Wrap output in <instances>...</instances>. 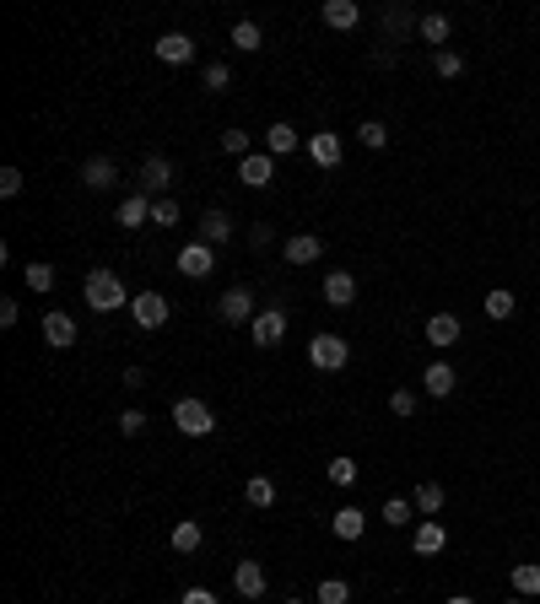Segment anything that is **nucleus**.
<instances>
[{
  "label": "nucleus",
  "mask_w": 540,
  "mask_h": 604,
  "mask_svg": "<svg viewBox=\"0 0 540 604\" xmlns=\"http://www.w3.org/2000/svg\"><path fill=\"white\" fill-rule=\"evenodd\" d=\"M265 583H270V577H265V566H259V561H238V566H232V588H238L243 599H259V593H265Z\"/></svg>",
  "instance_id": "nucleus-20"
},
{
  "label": "nucleus",
  "mask_w": 540,
  "mask_h": 604,
  "mask_svg": "<svg viewBox=\"0 0 540 604\" xmlns=\"http://www.w3.org/2000/svg\"><path fill=\"white\" fill-rule=\"evenodd\" d=\"M200 545H206V529H200L195 518H184V524H173V550H179V556H195Z\"/></svg>",
  "instance_id": "nucleus-30"
},
{
  "label": "nucleus",
  "mask_w": 540,
  "mask_h": 604,
  "mask_svg": "<svg viewBox=\"0 0 540 604\" xmlns=\"http://www.w3.org/2000/svg\"><path fill=\"white\" fill-rule=\"evenodd\" d=\"M119 432H124V437H141V432H147V410H124V415H119Z\"/></svg>",
  "instance_id": "nucleus-44"
},
{
  "label": "nucleus",
  "mask_w": 540,
  "mask_h": 604,
  "mask_svg": "<svg viewBox=\"0 0 540 604\" xmlns=\"http://www.w3.org/2000/svg\"><path fill=\"white\" fill-rule=\"evenodd\" d=\"M508 604H529V599H508Z\"/></svg>",
  "instance_id": "nucleus-49"
},
{
  "label": "nucleus",
  "mask_w": 540,
  "mask_h": 604,
  "mask_svg": "<svg viewBox=\"0 0 540 604\" xmlns=\"http://www.w3.org/2000/svg\"><path fill=\"white\" fill-rule=\"evenodd\" d=\"M17 314H22V308H17V302H12V297H0V324H6V330H12V324H17Z\"/></svg>",
  "instance_id": "nucleus-45"
},
{
  "label": "nucleus",
  "mask_w": 540,
  "mask_h": 604,
  "mask_svg": "<svg viewBox=\"0 0 540 604\" xmlns=\"http://www.w3.org/2000/svg\"><path fill=\"white\" fill-rule=\"evenodd\" d=\"M427 346H460V319L454 314H433L427 319Z\"/></svg>",
  "instance_id": "nucleus-26"
},
{
  "label": "nucleus",
  "mask_w": 540,
  "mask_h": 604,
  "mask_svg": "<svg viewBox=\"0 0 540 604\" xmlns=\"http://www.w3.org/2000/svg\"><path fill=\"white\" fill-rule=\"evenodd\" d=\"M357 140H362L367 151H384V146H389V124H378V119H362V124H357Z\"/></svg>",
  "instance_id": "nucleus-35"
},
{
  "label": "nucleus",
  "mask_w": 540,
  "mask_h": 604,
  "mask_svg": "<svg viewBox=\"0 0 540 604\" xmlns=\"http://www.w3.org/2000/svg\"><path fill=\"white\" fill-rule=\"evenodd\" d=\"M417 28H422V17H417L411 6H389V12H384V33H389V38H405V33H417Z\"/></svg>",
  "instance_id": "nucleus-28"
},
{
  "label": "nucleus",
  "mask_w": 540,
  "mask_h": 604,
  "mask_svg": "<svg viewBox=\"0 0 540 604\" xmlns=\"http://www.w3.org/2000/svg\"><path fill=\"white\" fill-rule=\"evenodd\" d=\"M287 604H303V599H287Z\"/></svg>",
  "instance_id": "nucleus-50"
},
{
  "label": "nucleus",
  "mask_w": 540,
  "mask_h": 604,
  "mask_svg": "<svg viewBox=\"0 0 540 604\" xmlns=\"http://www.w3.org/2000/svg\"><path fill=\"white\" fill-rule=\"evenodd\" d=\"M81 184H87V189H114V184H119L114 157H87V163H81Z\"/></svg>",
  "instance_id": "nucleus-16"
},
{
  "label": "nucleus",
  "mask_w": 540,
  "mask_h": 604,
  "mask_svg": "<svg viewBox=\"0 0 540 604\" xmlns=\"http://www.w3.org/2000/svg\"><path fill=\"white\" fill-rule=\"evenodd\" d=\"M22 281H28V291H55V264H49V259H33V264L22 270Z\"/></svg>",
  "instance_id": "nucleus-33"
},
{
  "label": "nucleus",
  "mask_w": 540,
  "mask_h": 604,
  "mask_svg": "<svg viewBox=\"0 0 540 604\" xmlns=\"http://www.w3.org/2000/svg\"><path fill=\"white\" fill-rule=\"evenodd\" d=\"M81 302H87L92 314H114V308H130L135 297L124 291V281H119L114 270L97 264V270H87V281H81Z\"/></svg>",
  "instance_id": "nucleus-1"
},
{
  "label": "nucleus",
  "mask_w": 540,
  "mask_h": 604,
  "mask_svg": "<svg viewBox=\"0 0 540 604\" xmlns=\"http://www.w3.org/2000/svg\"><path fill=\"white\" fill-rule=\"evenodd\" d=\"M411 545H417V556H438V550L449 545V529H443L438 518H417V529H411Z\"/></svg>",
  "instance_id": "nucleus-14"
},
{
  "label": "nucleus",
  "mask_w": 540,
  "mask_h": 604,
  "mask_svg": "<svg viewBox=\"0 0 540 604\" xmlns=\"http://www.w3.org/2000/svg\"><path fill=\"white\" fill-rule=\"evenodd\" d=\"M443 502H449V491H443L438 481H422V486L411 491V508H417V518H438V513H443Z\"/></svg>",
  "instance_id": "nucleus-19"
},
{
  "label": "nucleus",
  "mask_w": 540,
  "mask_h": 604,
  "mask_svg": "<svg viewBox=\"0 0 540 604\" xmlns=\"http://www.w3.org/2000/svg\"><path fill=\"white\" fill-rule=\"evenodd\" d=\"M319 17H325V28H335V33H351V28L362 22V6H357V0H325Z\"/></svg>",
  "instance_id": "nucleus-12"
},
{
  "label": "nucleus",
  "mask_w": 540,
  "mask_h": 604,
  "mask_svg": "<svg viewBox=\"0 0 540 604\" xmlns=\"http://www.w3.org/2000/svg\"><path fill=\"white\" fill-rule=\"evenodd\" d=\"M265 44V33H259V22H232V49H243V55H254Z\"/></svg>",
  "instance_id": "nucleus-34"
},
{
  "label": "nucleus",
  "mask_w": 540,
  "mask_h": 604,
  "mask_svg": "<svg viewBox=\"0 0 540 604\" xmlns=\"http://www.w3.org/2000/svg\"><path fill=\"white\" fill-rule=\"evenodd\" d=\"M308 362H314L319 373H341V367L351 362V340H341V335H314V340H308Z\"/></svg>",
  "instance_id": "nucleus-4"
},
{
  "label": "nucleus",
  "mask_w": 540,
  "mask_h": 604,
  "mask_svg": "<svg viewBox=\"0 0 540 604\" xmlns=\"http://www.w3.org/2000/svg\"><path fill=\"white\" fill-rule=\"evenodd\" d=\"M384 524H389V529L417 524V508H411V497H389V502H384Z\"/></svg>",
  "instance_id": "nucleus-32"
},
{
  "label": "nucleus",
  "mask_w": 540,
  "mask_h": 604,
  "mask_svg": "<svg viewBox=\"0 0 540 604\" xmlns=\"http://www.w3.org/2000/svg\"><path fill=\"white\" fill-rule=\"evenodd\" d=\"M454 389H460V373H454L449 362H433V367L422 373V394H427V399H449Z\"/></svg>",
  "instance_id": "nucleus-13"
},
{
  "label": "nucleus",
  "mask_w": 540,
  "mask_h": 604,
  "mask_svg": "<svg viewBox=\"0 0 540 604\" xmlns=\"http://www.w3.org/2000/svg\"><path fill=\"white\" fill-rule=\"evenodd\" d=\"M147 383V367H124V389H141Z\"/></svg>",
  "instance_id": "nucleus-47"
},
{
  "label": "nucleus",
  "mask_w": 540,
  "mask_h": 604,
  "mask_svg": "<svg viewBox=\"0 0 540 604\" xmlns=\"http://www.w3.org/2000/svg\"><path fill=\"white\" fill-rule=\"evenodd\" d=\"M216 314H222L227 324H254V314H259V308H254V291H249V286H227L222 302H216Z\"/></svg>",
  "instance_id": "nucleus-6"
},
{
  "label": "nucleus",
  "mask_w": 540,
  "mask_h": 604,
  "mask_svg": "<svg viewBox=\"0 0 540 604\" xmlns=\"http://www.w3.org/2000/svg\"><path fill=\"white\" fill-rule=\"evenodd\" d=\"M157 60L163 65H190L195 60V38L190 33H163L157 38Z\"/></svg>",
  "instance_id": "nucleus-15"
},
{
  "label": "nucleus",
  "mask_w": 540,
  "mask_h": 604,
  "mask_svg": "<svg viewBox=\"0 0 540 604\" xmlns=\"http://www.w3.org/2000/svg\"><path fill=\"white\" fill-rule=\"evenodd\" d=\"M222 151H232L238 163H243V157H254V140H249V130H222Z\"/></svg>",
  "instance_id": "nucleus-39"
},
{
  "label": "nucleus",
  "mask_w": 540,
  "mask_h": 604,
  "mask_svg": "<svg viewBox=\"0 0 540 604\" xmlns=\"http://www.w3.org/2000/svg\"><path fill=\"white\" fill-rule=\"evenodd\" d=\"M508 583H513L519 599H535V593H540V561H519V566L508 572Z\"/></svg>",
  "instance_id": "nucleus-27"
},
{
  "label": "nucleus",
  "mask_w": 540,
  "mask_h": 604,
  "mask_svg": "<svg viewBox=\"0 0 540 604\" xmlns=\"http://www.w3.org/2000/svg\"><path fill=\"white\" fill-rule=\"evenodd\" d=\"M130 319L141 324V330H163V324L173 319V302H168L163 291H135V302H130Z\"/></svg>",
  "instance_id": "nucleus-3"
},
{
  "label": "nucleus",
  "mask_w": 540,
  "mask_h": 604,
  "mask_svg": "<svg viewBox=\"0 0 540 604\" xmlns=\"http://www.w3.org/2000/svg\"><path fill=\"white\" fill-rule=\"evenodd\" d=\"M44 340H49L55 351H71V346H76V319H71V314H44Z\"/></svg>",
  "instance_id": "nucleus-18"
},
{
  "label": "nucleus",
  "mask_w": 540,
  "mask_h": 604,
  "mask_svg": "<svg viewBox=\"0 0 540 604\" xmlns=\"http://www.w3.org/2000/svg\"><path fill=\"white\" fill-rule=\"evenodd\" d=\"M389 410L394 415H417V389H394L389 394Z\"/></svg>",
  "instance_id": "nucleus-42"
},
{
  "label": "nucleus",
  "mask_w": 540,
  "mask_h": 604,
  "mask_svg": "<svg viewBox=\"0 0 540 604\" xmlns=\"http://www.w3.org/2000/svg\"><path fill=\"white\" fill-rule=\"evenodd\" d=\"M141 222H152V200H147L141 189H130V195L119 200V227L130 232V227H141Z\"/></svg>",
  "instance_id": "nucleus-21"
},
{
  "label": "nucleus",
  "mask_w": 540,
  "mask_h": 604,
  "mask_svg": "<svg viewBox=\"0 0 540 604\" xmlns=\"http://www.w3.org/2000/svg\"><path fill=\"white\" fill-rule=\"evenodd\" d=\"M173 426H179L184 437H211V432H216V415H211V405H206V399L184 394V399L173 405Z\"/></svg>",
  "instance_id": "nucleus-2"
},
{
  "label": "nucleus",
  "mask_w": 540,
  "mask_h": 604,
  "mask_svg": "<svg viewBox=\"0 0 540 604\" xmlns=\"http://www.w3.org/2000/svg\"><path fill=\"white\" fill-rule=\"evenodd\" d=\"M168 184H173V163L168 157H147L141 173H135V189H141L147 200H168Z\"/></svg>",
  "instance_id": "nucleus-5"
},
{
  "label": "nucleus",
  "mask_w": 540,
  "mask_h": 604,
  "mask_svg": "<svg viewBox=\"0 0 540 604\" xmlns=\"http://www.w3.org/2000/svg\"><path fill=\"white\" fill-rule=\"evenodd\" d=\"M513 308H519V302H513V291H508V286H492V291L481 297V314H486V319H497V324H502V319H513Z\"/></svg>",
  "instance_id": "nucleus-23"
},
{
  "label": "nucleus",
  "mask_w": 540,
  "mask_h": 604,
  "mask_svg": "<svg viewBox=\"0 0 540 604\" xmlns=\"http://www.w3.org/2000/svg\"><path fill=\"white\" fill-rule=\"evenodd\" d=\"M211 270H216V248H211V243H200V238H195V243H184V248H179V275L206 281Z\"/></svg>",
  "instance_id": "nucleus-8"
},
{
  "label": "nucleus",
  "mask_w": 540,
  "mask_h": 604,
  "mask_svg": "<svg viewBox=\"0 0 540 604\" xmlns=\"http://www.w3.org/2000/svg\"><path fill=\"white\" fill-rule=\"evenodd\" d=\"M325 302L330 308H357V275L351 270H330L325 275Z\"/></svg>",
  "instance_id": "nucleus-11"
},
{
  "label": "nucleus",
  "mask_w": 540,
  "mask_h": 604,
  "mask_svg": "<svg viewBox=\"0 0 540 604\" xmlns=\"http://www.w3.org/2000/svg\"><path fill=\"white\" fill-rule=\"evenodd\" d=\"M200 87H206V92H227V87H232V71H227L222 60H211V65H206V81H200Z\"/></svg>",
  "instance_id": "nucleus-41"
},
{
  "label": "nucleus",
  "mask_w": 540,
  "mask_h": 604,
  "mask_svg": "<svg viewBox=\"0 0 540 604\" xmlns=\"http://www.w3.org/2000/svg\"><path fill=\"white\" fill-rule=\"evenodd\" d=\"M179 222H184V211H179V200H173V195H168V200H152V227H163V232H168V227H179Z\"/></svg>",
  "instance_id": "nucleus-36"
},
{
  "label": "nucleus",
  "mask_w": 540,
  "mask_h": 604,
  "mask_svg": "<svg viewBox=\"0 0 540 604\" xmlns=\"http://www.w3.org/2000/svg\"><path fill=\"white\" fill-rule=\"evenodd\" d=\"M265 151H270V157H292V151H298V130L292 124H270L265 130Z\"/></svg>",
  "instance_id": "nucleus-29"
},
{
  "label": "nucleus",
  "mask_w": 540,
  "mask_h": 604,
  "mask_svg": "<svg viewBox=\"0 0 540 604\" xmlns=\"http://www.w3.org/2000/svg\"><path fill=\"white\" fill-rule=\"evenodd\" d=\"M330 529H335V540H362V529H367V513L362 508H335V518H330Z\"/></svg>",
  "instance_id": "nucleus-22"
},
{
  "label": "nucleus",
  "mask_w": 540,
  "mask_h": 604,
  "mask_svg": "<svg viewBox=\"0 0 540 604\" xmlns=\"http://www.w3.org/2000/svg\"><path fill=\"white\" fill-rule=\"evenodd\" d=\"M270 179H276V157H270V151H254V157L238 163V184L243 189H265Z\"/></svg>",
  "instance_id": "nucleus-10"
},
{
  "label": "nucleus",
  "mask_w": 540,
  "mask_h": 604,
  "mask_svg": "<svg viewBox=\"0 0 540 604\" xmlns=\"http://www.w3.org/2000/svg\"><path fill=\"white\" fill-rule=\"evenodd\" d=\"M227 238H232V216H227V211H206V216H200V243L216 248V243H227Z\"/></svg>",
  "instance_id": "nucleus-25"
},
{
  "label": "nucleus",
  "mask_w": 540,
  "mask_h": 604,
  "mask_svg": "<svg viewBox=\"0 0 540 604\" xmlns=\"http://www.w3.org/2000/svg\"><path fill=\"white\" fill-rule=\"evenodd\" d=\"M0 195H6V200L22 195V168H0Z\"/></svg>",
  "instance_id": "nucleus-43"
},
{
  "label": "nucleus",
  "mask_w": 540,
  "mask_h": 604,
  "mask_svg": "<svg viewBox=\"0 0 540 604\" xmlns=\"http://www.w3.org/2000/svg\"><path fill=\"white\" fill-rule=\"evenodd\" d=\"M330 481L346 491V486H357V459H346V453H335L330 459Z\"/></svg>",
  "instance_id": "nucleus-40"
},
{
  "label": "nucleus",
  "mask_w": 540,
  "mask_h": 604,
  "mask_svg": "<svg viewBox=\"0 0 540 604\" xmlns=\"http://www.w3.org/2000/svg\"><path fill=\"white\" fill-rule=\"evenodd\" d=\"M249 335H254V346H259V351L282 346V335H287V314H282V308H259V314H254V324H249Z\"/></svg>",
  "instance_id": "nucleus-7"
},
{
  "label": "nucleus",
  "mask_w": 540,
  "mask_h": 604,
  "mask_svg": "<svg viewBox=\"0 0 540 604\" xmlns=\"http://www.w3.org/2000/svg\"><path fill=\"white\" fill-rule=\"evenodd\" d=\"M314 599H319V604H346V599H351V583H346V577H325Z\"/></svg>",
  "instance_id": "nucleus-38"
},
{
  "label": "nucleus",
  "mask_w": 540,
  "mask_h": 604,
  "mask_svg": "<svg viewBox=\"0 0 540 604\" xmlns=\"http://www.w3.org/2000/svg\"><path fill=\"white\" fill-rule=\"evenodd\" d=\"M179 604H216V593H211V588H190Z\"/></svg>",
  "instance_id": "nucleus-46"
},
{
  "label": "nucleus",
  "mask_w": 540,
  "mask_h": 604,
  "mask_svg": "<svg viewBox=\"0 0 540 604\" xmlns=\"http://www.w3.org/2000/svg\"><path fill=\"white\" fill-rule=\"evenodd\" d=\"M449 33H454V22H449L443 12H422V28H417V38H427L433 49H443V44H449Z\"/></svg>",
  "instance_id": "nucleus-24"
},
{
  "label": "nucleus",
  "mask_w": 540,
  "mask_h": 604,
  "mask_svg": "<svg viewBox=\"0 0 540 604\" xmlns=\"http://www.w3.org/2000/svg\"><path fill=\"white\" fill-rule=\"evenodd\" d=\"M287 259H292V264L325 259V238H319V232H292V238H287Z\"/></svg>",
  "instance_id": "nucleus-17"
},
{
  "label": "nucleus",
  "mask_w": 540,
  "mask_h": 604,
  "mask_svg": "<svg viewBox=\"0 0 540 604\" xmlns=\"http://www.w3.org/2000/svg\"><path fill=\"white\" fill-rule=\"evenodd\" d=\"M243 502H249V508H270V502H276V481H270V475H249Z\"/></svg>",
  "instance_id": "nucleus-31"
},
{
  "label": "nucleus",
  "mask_w": 540,
  "mask_h": 604,
  "mask_svg": "<svg viewBox=\"0 0 540 604\" xmlns=\"http://www.w3.org/2000/svg\"><path fill=\"white\" fill-rule=\"evenodd\" d=\"M443 604H476V599H470V593H454V599H443Z\"/></svg>",
  "instance_id": "nucleus-48"
},
{
  "label": "nucleus",
  "mask_w": 540,
  "mask_h": 604,
  "mask_svg": "<svg viewBox=\"0 0 540 604\" xmlns=\"http://www.w3.org/2000/svg\"><path fill=\"white\" fill-rule=\"evenodd\" d=\"M308 157L330 173V168H341V157H346V146H341V135L335 130H314L308 135Z\"/></svg>",
  "instance_id": "nucleus-9"
},
{
  "label": "nucleus",
  "mask_w": 540,
  "mask_h": 604,
  "mask_svg": "<svg viewBox=\"0 0 540 604\" xmlns=\"http://www.w3.org/2000/svg\"><path fill=\"white\" fill-rule=\"evenodd\" d=\"M433 71H438L443 81H454V76H465V55H454V49H438V55H433Z\"/></svg>",
  "instance_id": "nucleus-37"
}]
</instances>
